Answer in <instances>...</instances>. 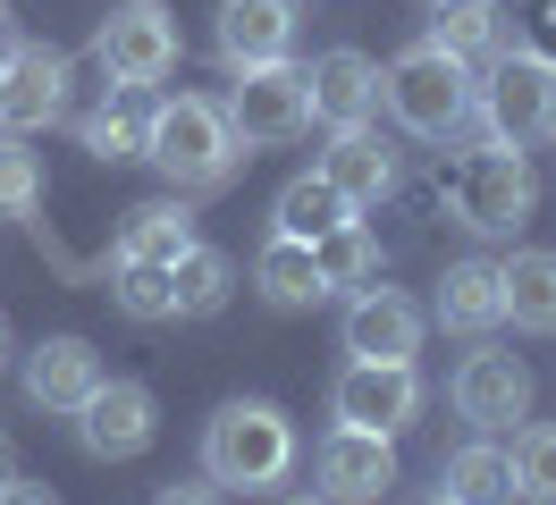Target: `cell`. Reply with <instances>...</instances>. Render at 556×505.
I'll use <instances>...</instances> for the list:
<instances>
[{
	"label": "cell",
	"mask_w": 556,
	"mask_h": 505,
	"mask_svg": "<svg viewBox=\"0 0 556 505\" xmlns=\"http://www.w3.org/2000/svg\"><path fill=\"white\" fill-rule=\"evenodd\" d=\"M320 177L354 202V211H380V194L396 186V152H388V135L363 118V127H329V152H320Z\"/></svg>",
	"instance_id": "5bb4252c"
},
{
	"label": "cell",
	"mask_w": 556,
	"mask_h": 505,
	"mask_svg": "<svg viewBox=\"0 0 556 505\" xmlns=\"http://www.w3.org/2000/svg\"><path fill=\"white\" fill-rule=\"evenodd\" d=\"M0 76H9V51H0Z\"/></svg>",
	"instance_id": "74e56055"
},
{
	"label": "cell",
	"mask_w": 556,
	"mask_h": 505,
	"mask_svg": "<svg viewBox=\"0 0 556 505\" xmlns=\"http://www.w3.org/2000/svg\"><path fill=\"white\" fill-rule=\"evenodd\" d=\"M472 110H481L489 143H515V152L548 143L556 135V60L548 51H497L489 85L472 93Z\"/></svg>",
	"instance_id": "277c9868"
},
{
	"label": "cell",
	"mask_w": 556,
	"mask_h": 505,
	"mask_svg": "<svg viewBox=\"0 0 556 505\" xmlns=\"http://www.w3.org/2000/svg\"><path fill=\"white\" fill-rule=\"evenodd\" d=\"M430 505H447V497H430Z\"/></svg>",
	"instance_id": "f35d334b"
},
{
	"label": "cell",
	"mask_w": 556,
	"mask_h": 505,
	"mask_svg": "<svg viewBox=\"0 0 556 505\" xmlns=\"http://www.w3.org/2000/svg\"><path fill=\"white\" fill-rule=\"evenodd\" d=\"M295 51V0H219V60L237 67H270Z\"/></svg>",
	"instance_id": "2e32d148"
},
{
	"label": "cell",
	"mask_w": 556,
	"mask_h": 505,
	"mask_svg": "<svg viewBox=\"0 0 556 505\" xmlns=\"http://www.w3.org/2000/svg\"><path fill=\"white\" fill-rule=\"evenodd\" d=\"M540 34H548V60H556V9H548V17H540Z\"/></svg>",
	"instance_id": "836d02e7"
},
{
	"label": "cell",
	"mask_w": 556,
	"mask_h": 505,
	"mask_svg": "<svg viewBox=\"0 0 556 505\" xmlns=\"http://www.w3.org/2000/svg\"><path fill=\"white\" fill-rule=\"evenodd\" d=\"M0 505H60V489H42V480H26V471H9V480H0Z\"/></svg>",
	"instance_id": "4dcf8cb0"
},
{
	"label": "cell",
	"mask_w": 556,
	"mask_h": 505,
	"mask_svg": "<svg viewBox=\"0 0 556 505\" xmlns=\"http://www.w3.org/2000/svg\"><path fill=\"white\" fill-rule=\"evenodd\" d=\"M253 287H262V303H278V312H313V303H329L313 244H295V236H270V244L253 253Z\"/></svg>",
	"instance_id": "ffe728a7"
},
{
	"label": "cell",
	"mask_w": 556,
	"mask_h": 505,
	"mask_svg": "<svg viewBox=\"0 0 556 505\" xmlns=\"http://www.w3.org/2000/svg\"><path fill=\"white\" fill-rule=\"evenodd\" d=\"M110 303L127 320H177V278L161 262H110Z\"/></svg>",
	"instance_id": "4316f807"
},
{
	"label": "cell",
	"mask_w": 556,
	"mask_h": 505,
	"mask_svg": "<svg viewBox=\"0 0 556 505\" xmlns=\"http://www.w3.org/2000/svg\"><path fill=\"white\" fill-rule=\"evenodd\" d=\"M472 60H455V51H439V42H414V51H396V60L380 67V101L388 118L405 135H421V143H447L464 118H472Z\"/></svg>",
	"instance_id": "7a4b0ae2"
},
{
	"label": "cell",
	"mask_w": 556,
	"mask_h": 505,
	"mask_svg": "<svg viewBox=\"0 0 556 505\" xmlns=\"http://www.w3.org/2000/svg\"><path fill=\"white\" fill-rule=\"evenodd\" d=\"M0 26H9V0H0Z\"/></svg>",
	"instance_id": "8d00e7d4"
},
{
	"label": "cell",
	"mask_w": 556,
	"mask_h": 505,
	"mask_svg": "<svg viewBox=\"0 0 556 505\" xmlns=\"http://www.w3.org/2000/svg\"><path fill=\"white\" fill-rule=\"evenodd\" d=\"M295 471V421L278 413L270 396H237V404H219L211 413V430H203V480L211 489H278Z\"/></svg>",
	"instance_id": "6da1fadb"
},
{
	"label": "cell",
	"mask_w": 556,
	"mask_h": 505,
	"mask_svg": "<svg viewBox=\"0 0 556 505\" xmlns=\"http://www.w3.org/2000/svg\"><path fill=\"white\" fill-rule=\"evenodd\" d=\"M219 110H228V127H237L244 152H270V143H295V135L313 127V85H304L295 60L237 67V85H228Z\"/></svg>",
	"instance_id": "8992f818"
},
{
	"label": "cell",
	"mask_w": 556,
	"mask_h": 505,
	"mask_svg": "<svg viewBox=\"0 0 556 505\" xmlns=\"http://www.w3.org/2000/svg\"><path fill=\"white\" fill-rule=\"evenodd\" d=\"M278 505H329V497H320V489H313V497H278Z\"/></svg>",
	"instance_id": "e575fe53"
},
{
	"label": "cell",
	"mask_w": 556,
	"mask_h": 505,
	"mask_svg": "<svg viewBox=\"0 0 556 505\" xmlns=\"http://www.w3.org/2000/svg\"><path fill=\"white\" fill-rule=\"evenodd\" d=\"M421 303L405 295V287H354V303H346V320H338V337H346V354L354 363H414L421 354Z\"/></svg>",
	"instance_id": "9c48e42d"
},
{
	"label": "cell",
	"mask_w": 556,
	"mask_h": 505,
	"mask_svg": "<svg viewBox=\"0 0 556 505\" xmlns=\"http://www.w3.org/2000/svg\"><path fill=\"white\" fill-rule=\"evenodd\" d=\"M447 202L472 236H515L522 219L540 211V177H531V161H522L515 143H481V152H464V168L447 177Z\"/></svg>",
	"instance_id": "5b68a950"
},
{
	"label": "cell",
	"mask_w": 556,
	"mask_h": 505,
	"mask_svg": "<svg viewBox=\"0 0 556 505\" xmlns=\"http://www.w3.org/2000/svg\"><path fill=\"white\" fill-rule=\"evenodd\" d=\"M313 480H320V497L329 505H380L388 489H396V438L380 430H338L320 438V455H313Z\"/></svg>",
	"instance_id": "8fae6325"
},
{
	"label": "cell",
	"mask_w": 556,
	"mask_h": 505,
	"mask_svg": "<svg viewBox=\"0 0 556 505\" xmlns=\"http://www.w3.org/2000/svg\"><path fill=\"white\" fill-rule=\"evenodd\" d=\"M169 278H177V320H211V312H228V295H237V262L219 244H203V236L169 262Z\"/></svg>",
	"instance_id": "7402d4cb"
},
{
	"label": "cell",
	"mask_w": 556,
	"mask_h": 505,
	"mask_svg": "<svg viewBox=\"0 0 556 505\" xmlns=\"http://www.w3.org/2000/svg\"><path fill=\"white\" fill-rule=\"evenodd\" d=\"M102 67L127 85V93H143V85H161L177 67V26H169V9L161 0H127V9H110V26H102Z\"/></svg>",
	"instance_id": "30bf717a"
},
{
	"label": "cell",
	"mask_w": 556,
	"mask_h": 505,
	"mask_svg": "<svg viewBox=\"0 0 556 505\" xmlns=\"http://www.w3.org/2000/svg\"><path fill=\"white\" fill-rule=\"evenodd\" d=\"M497 287H506V320L531 337H556V253L531 244V253H506L497 262Z\"/></svg>",
	"instance_id": "d6986e66"
},
{
	"label": "cell",
	"mask_w": 556,
	"mask_h": 505,
	"mask_svg": "<svg viewBox=\"0 0 556 505\" xmlns=\"http://www.w3.org/2000/svg\"><path fill=\"white\" fill-rule=\"evenodd\" d=\"M531 363L522 354H506V345H481V354H464V370H455V413L472 421V430H515V421H531Z\"/></svg>",
	"instance_id": "52a82bcc"
},
{
	"label": "cell",
	"mask_w": 556,
	"mask_h": 505,
	"mask_svg": "<svg viewBox=\"0 0 556 505\" xmlns=\"http://www.w3.org/2000/svg\"><path fill=\"white\" fill-rule=\"evenodd\" d=\"M68 85H76V67H68L60 42H17V51H9V76H0V127L42 135L68 110Z\"/></svg>",
	"instance_id": "4fadbf2b"
},
{
	"label": "cell",
	"mask_w": 556,
	"mask_h": 505,
	"mask_svg": "<svg viewBox=\"0 0 556 505\" xmlns=\"http://www.w3.org/2000/svg\"><path fill=\"white\" fill-rule=\"evenodd\" d=\"M506 471H515V497L522 505H556V421H522Z\"/></svg>",
	"instance_id": "f1b7e54d"
},
{
	"label": "cell",
	"mask_w": 556,
	"mask_h": 505,
	"mask_svg": "<svg viewBox=\"0 0 556 505\" xmlns=\"http://www.w3.org/2000/svg\"><path fill=\"white\" fill-rule=\"evenodd\" d=\"M439 497L447 505H515V471H506V455L489 438H472V446H455L439 464Z\"/></svg>",
	"instance_id": "603a6c76"
},
{
	"label": "cell",
	"mask_w": 556,
	"mask_h": 505,
	"mask_svg": "<svg viewBox=\"0 0 556 505\" xmlns=\"http://www.w3.org/2000/svg\"><path fill=\"white\" fill-rule=\"evenodd\" d=\"M439 329H455V337L506 329V287H497V262H455L447 278H439Z\"/></svg>",
	"instance_id": "ac0fdd59"
},
{
	"label": "cell",
	"mask_w": 556,
	"mask_h": 505,
	"mask_svg": "<svg viewBox=\"0 0 556 505\" xmlns=\"http://www.w3.org/2000/svg\"><path fill=\"white\" fill-rule=\"evenodd\" d=\"M421 17H430L421 42H439V51H455V60L497 51V0H421Z\"/></svg>",
	"instance_id": "d4e9b609"
},
{
	"label": "cell",
	"mask_w": 556,
	"mask_h": 505,
	"mask_svg": "<svg viewBox=\"0 0 556 505\" xmlns=\"http://www.w3.org/2000/svg\"><path fill=\"white\" fill-rule=\"evenodd\" d=\"M278 228L270 236H295V244H320V236H338L346 228V219H363V211H354L346 194H338V186H329V177H287V186H278V211H270Z\"/></svg>",
	"instance_id": "44dd1931"
},
{
	"label": "cell",
	"mask_w": 556,
	"mask_h": 505,
	"mask_svg": "<svg viewBox=\"0 0 556 505\" xmlns=\"http://www.w3.org/2000/svg\"><path fill=\"white\" fill-rule=\"evenodd\" d=\"M186 244H194L186 202H136V211H127V228H118V262H161V269H169Z\"/></svg>",
	"instance_id": "cb8c5ba5"
},
{
	"label": "cell",
	"mask_w": 556,
	"mask_h": 505,
	"mask_svg": "<svg viewBox=\"0 0 556 505\" xmlns=\"http://www.w3.org/2000/svg\"><path fill=\"white\" fill-rule=\"evenodd\" d=\"M0 363H9V320H0Z\"/></svg>",
	"instance_id": "d590c367"
},
{
	"label": "cell",
	"mask_w": 556,
	"mask_h": 505,
	"mask_svg": "<svg viewBox=\"0 0 556 505\" xmlns=\"http://www.w3.org/2000/svg\"><path fill=\"white\" fill-rule=\"evenodd\" d=\"M304 85H313V118H329V127H363V118H380V60H363L354 42L320 51V60L304 67Z\"/></svg>",
	"instance_id": "9a60e30c"
},
{
	"label": "cell",
	"mask_w": 556,
	"mask_h": 505,
	"mask_svg": "<svg viewBox=\"0 0 556 505\" xmlns=\"http://www.w3.org/2000/svg\"><path fill=\"white\" fill-rule=\"evenodd\" d=\"M76 135H85V152H93V161H143L152 110H143V101H102V110H93Z\"/></svg>",
	"instance_id": "83f0119b"
},
{
	"label": "cell",
	"mask_w": 556,
	"mask_h": 505,
	"mask_svg": "<svg viewBox=\"0 0 556 505\" xmlns=\"http://www.w3.org/2000/svg\"><path fill=\"white\" fill-rule=\"evenodd\" d=\"M9 471H17V446H9V438H0V480H9Z\"/></svg>",
	"instance_id": "d6a6232c"
},
{
	"label": "cell",
	"mask_w": 556,
	"mask_h": 505,
	"mask_svg": "<svg viewBox=\"0 0 556 505\" xmlns=\"http://www.w3.org/2000/svg\"><path fill=\"white\" fill-rule=\"evenodd\" d=\"M152 505H219V489H194V480H169Z\"/></svg>",
	"instance_id": "1f68e13d"
},
{
	"label": "cell",
	"mask_w": 556,
	"mask_h": 505,
	"mask_svg": "<svg viewBox=\"0 0 556 505\" xmlns=\"http://www.w3.org/2000/svg\"><path fill=\"white\" fill-rule=\"evenodd\" d=\"M329 413H338L346 430H380V438H396V430L421 413V379H414V363H346V370H338V388H329Z\"/></svg>",
	"instance_id": "7c38bea8"
},
{
	"label": "cell",
	"mask_w": 556,
	"mask_h": 505,
	"mask_svg": "<svg viewBox=\"0 0 556 505\" xmlns=\"http://www.w3.org/2000/svg\"><path fill=\"white\" fill-rule=\"evenodd\" d=\"M35 202H42V161L9 135L0 143V219H35Z\"/></svg>",
	"instance_id": "f546056e"
},
{
	"label": "cell",
	"mask_w": 556,
	"mask_h": 505,
	"mask_svg": "<svg viewBox=\"0 0 556 505\" xmlns=\"http://www.w3.org/2000/svg\"><path fill=\"white\" fill-rule=\"evenodd\" d=\"M313 262H320V287L346 295V287H371V278H380V244H371L363 219H346L338 236H320V244H313Z\"/></svg>",
	"instance_id": "484cf974"
},
{
	"label": "cell",
	"mask_w": 556,
	"mask_h": 505,
	"mask_svg": "<svg viewBox=\"0 0 556 505\" xmlns=\"http://www.w3.org/2000/svg\"><path fill=\"white\" fill-rule=\"evenodd\" d=\"M102 379L110 370H102V354H93L85 337H42L35 354H26V396H35L42 413H76Z\"/></svg>",
	"instance_id": "e0dca14e"
},
{
	"label": "cell",
	"mask_w": 556,
	"mask_h": 505,
	"mask_svg": "<svg viewBox=\"0 0 556 505\" xmlns=\"http://www.w3.org/2000/svg\"><path fill=\"white\" fill-rule=\"evenodd\" d=\"M76 438H85V455L127 464V455H143V446L161 438V404H152L143 379H102L93 396L76 404Z\"/></svg>",
	"instance_id": "ba28073f"
},
{
	"label": "cell",
	"mask_w": 556,
	"mask_h": 505,
	"mask_svg": "<svg viewBox=\"0 0 556 505\" xmlns=\"http://www.w3.org/2000/svg\"><path fill=\"white\" fill-rule=\"evenodd\" d=\"M237 127H228V110L203 93H177L152 110V135H143V161L161 168L169 186H228V168H237Z\"/></svg>",
	"instance_id": "3957f363"
}]
</instances>
